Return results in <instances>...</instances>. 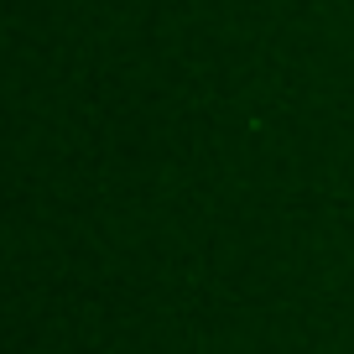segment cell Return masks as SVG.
Returning <instances> with one entry per match:
<instances>
[]
</instances>
